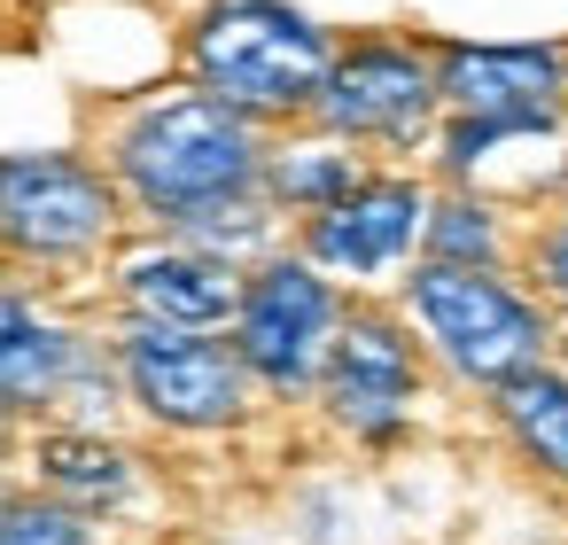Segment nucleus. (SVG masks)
Returning a JSON list of instances; mask_svg holds the SVG:
<instances>
[{
    "instance_id": "15",
    "label": "nucleus",
    "mask_w": 568,
    "mask_h": 545,
    "mask_svg": "<svg viewBox=\"0 0 568 545\" xmlns=\"http://www.w3.org/2000/svg\"><path fill=\"white\" fill-rule=\"evenodd\" d=\"M358 180H366V172H358L351 157H335V149H320V157H281V164H273V188H281V203H296V211H327V203H343Z\"/></svg>"
},
{
    "instance_id": "6",
    "label": "nucleus",
    "mask_w": 568,
    "mask_h": 545,
    "mask_svg": "<svg viewBox=\"0 0 568 545\" xmlns=\"http://www.w3.org/2000/svg\"><path fill=\"white\" fill-rule=\"evenodd\" d=\"M234 351L273 390H304L312 374H327V351H335V296H327V281L312 265H288V258L250 273L242 312H234Z\"/></svg>"
},
{
    "instance_id": "18",
    "label": "nucleus",
    "mask_w": 568,
    "mask_h": 545,
    "mask_svg": "<svg viewBox=\"0 0 568 545\" xmlns=\"http://www.w3.org/2000/svg\"><path fill=\"white\" fill-rule=\"evenodd\" d=\"M545 281L568 296V226H552V234H545Z\"/></svg>"
},
{
    "instance_id": "11",
    "label": "nucleus",
    "mask_w": 568,
    "mask_h": 545,
    "mask_svg": "<svg viewBox=\"0 0 568 545\" xmlns=\"http://www.w3.org/2000/svg\"><path fill=\"white\" fill-rule=\"evenodd\" d=\"M242 289L250 281L219 250H156V258H133L125 273V296L141 304V320H164V327H226L242 312Z\"/></svg>"
},
{
    "instance_id": "17",
    "label": "nucleus",
    "mask_w": 568,
    "mask_h": 545,
    "mask_svg": "<svg viewBox=\"0 0 568 545\" xmlns=\"http://www.w3.org/2000/svg\"><path fill=\"white\" fill-rule=\"evenodd\" d=\"M0 545H87L71 506H0Z\"/></svg>"
},
{
    "instance_id": "4",
    "label": "nucleus",
    "mask_w": 568,
    "mask_h": 545,
    "mask_svg": "<svg viewBox=\"0 0 568 545\" xmlns=\"http://www.w3.org/2000/svg\"><path fill=\"white\" fill-rule=\"evenodd\" d=\"M125 382L133 397L172 421V428H226L242 413V390H250V366L242 351L211 343L203 327H164V320H141L125 335Z\"/></svg>"
},
{
    "instance_id": "1",
    "label": "nucleus",
    "mask_w": 568,
    "mask_h": 545,
    "mask_svg": "<svg viewBox=\"0 0 568 545\" xmlns=\"http://www.w3.org/2000/svg\"><path fill=\"white\" fill-rule=\"evenodd\" d=\"M118 172L125 188L156 211V219H211L219 203H242L257 180V141L242 125V110L226 102H156L149 118L125 125L118 141Z\"/></svg>"
},
{
    "instance_id": "8",
    "label": "nucleus",
    "mask_w": 568,
    "mask_h": 545,
    "mask_svg": "<svg viewBox=\"0 0 568 545\" xmlns=\"http://www.w3.org/2000/svg\"><path fill=\"white\" fill-rule=\"evenodd\" d=\"M436 94H444V79H436L413 48L374 40V48H358V55H343V63L327 71L320 110H327V125H343V133H413Z\"/></svg>"
},
{
    "instance_id": "2",
    "label": "nucleus",
    "mask_w": 568,
    "mask_h": 545,
    "mask_svg": "<svg viewBox=\"0 0 568 545\" xmlns=\"http://www.w3.org/2000/svg\"><path fill=\"white\" fill-rule=\"evenodd\" d=\"M327 40L288 0H219L195 24V79L242 118H281L327 94Z\"/></svg>"
},
{
    "instance_id": "7",
    "label": "nucleus",
    "mask_w": 568,
    "mask_h": 545,
    "mask_svg": "<svg viewBox=\"0 0 568 545\" xmlns=\"http://www.w3.org/2000/svg\"><path fill=\"white\" fill-rule=\"evenodd\" d=\"M327 405H335L343 428L389 436L405 421V405H413V343L389 320H374V312L343 320L335 351H327Z\"/></svg>"
},
{
    "instance_id": "10",
    "label": "nucleus",
    "mask_w": 568,
    "mask_h": 545,
    "mask_svg": "<svg viewBox=\"0 0 568 545\" xmlns=\"http://www.w3.org/2000/svg\"><path fill=\"white\" fill-rule=\"evenodd\" d=\"M444 94L475 125H552L560 118V63L545 48H459L444 63Z\"/></svg>"
},
{
    "instance_id": "14",
    "label": "nucleus",
    "mask_w": 568,
    "mask_h": 545,
    "mask_svg": "<svg viewBox=\"0 0 568 545\" xmlns=\"http://www.w3.org/2000/svg\"><path fill=\"white\" fill-rule=\"evenodd\" d=\"M40 475H48V491L71 498V506H118V498L133 491L125 452L102 444V436H48V444H40Z\"/></svg>"
},
{
    "instance_id": "16",
    "label": "nucleus",
    "mask_w": 568,
    "mask_h": 545,
    "mask_svg": "<svg viewBox=\"0 0 568 545\" xmlns=\"http://www.w3.org/2000/svg\"><path fill=\"white\" fill-rule=\"evenodd\" d=\"M490 219L475 211V203H444L436 219H428V250L444 258V265H490Z\"/></svg>"
},
{
    "instance_id": "9",
    "label": "nucleus",
    "mask_w": 568,
    "mask_h": 545,
    "mask_svg": "<svg viewBox=\"0 0 568 545\" xmlns=\"http://www.w3.org/2000/svg\"><path fill=\"white\" fill-rule=\"evenodd\" d=\"M420 226H428L420 188H405V180H358L343 203L312 211L304 250H312L320 265H335V273H382V265H397V258L413 250Z\"/></svg>"
},
{
    "instance_id": "12",
    "label": "nucleus",
    "mask_w": 568,
    "mask_h": 545,
    "mask_svg": "<svg viewBox=\"0 0 568 545\" xmlns=\"http://www.w3.org/2000/svg\"><path fill=\"white\" fill-rule=\"evenodd\" d=\"M71 366H79V343L55 320L0 296V397H55L71 382Z\"/></svg>"
},
{
    "instance_id": "3",
    "label": "nucleus",
    "mask_w": 568,
    "mask_h": 545,
    "mask_svg": "<svg viewBox=\"0 0 568 545\" xmlns=\"http://www.w3.org/2000/svg\"><path fill=\"white\" fill-rule=\"evenodd\" d=\"M413 312L436 335V351L467 382H490V390L514 382V374H529L537 351H545L537 304H521L490 265H444V258H428L413 273Z\"/></svg>"
},
{
    "instance_id": "5",
    "label": "nucleus",
    "mask_w": 568,
    "mask_h": 545,
    "mask_svg": "<svg viewBox=\"0 0 568 545\" xmlns=\"http://www.w3.org/2000/svg\"><path fill=\"white\" fill-rule=\"evenodd\" d=\"M118 203L79 157H0V242L17 258H87Z\"/></svg>"
},
{
    "instance_id": "13",
    "label": "nucleus",
    "mask_w": 568,
    "mask_h": 545,
    "mask_svg": "<svg viewBox=\"0 0 568 545\" xmlns=\"http://www.w3.org/2000/svg\"><path fill=\"white\" fill-rule=\"evenodd\" d=\"M498 413H506L514 444H521V452H529L537 467L568 475V382H560V374L529 366V374L498 382Z\"/></svg>"
}]
</instances>
